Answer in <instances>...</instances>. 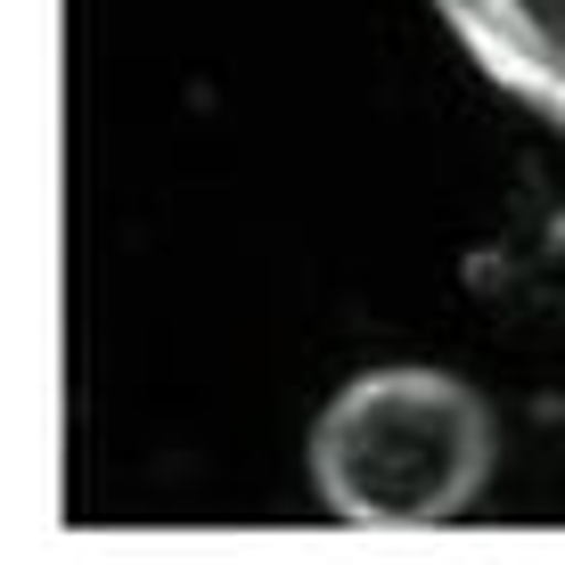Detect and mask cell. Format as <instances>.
<instances>
[{
	"instance_id": "cell-1",
	"label": "cell",
	"mask_w": 565,
	"mask_h": 565,
	"mask_svg": "<svg viewBox=\"0 0 565 565\" xmlns=\"http://www.w3.org/2000/svg\"><path fill=\"white\" fill-rule=\"evenodd\" d=\"M492 476V418L459 377L377 369L353 377L311 426V483L344 524L467 516Z\"/></svg>"
},
{
	"instance_id": "cell-2",
	"label": "cell",
	"mask_w": 565,
	"mask_h": 565,
	"mask_svg": "<svg viewBox=\"0 0 565 565\" xmlns=\"http://www.w3.org/2000/svg\"><path fill=\"white\" fill-rule=\"evenodd\" d=\"M443 9L483 66H500L565 124V0H443Z\"/></svg>"
}]
</instances>
